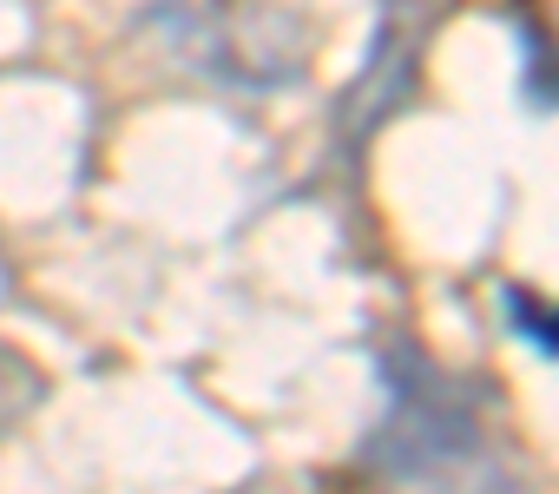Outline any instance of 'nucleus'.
Listing matches in <instances>:
<instances>
[{"mask_svg":"<svg viewBox=\"0 0 559 494\" xmlns=\"http://www.w3.org/2000/svg\"><path fill=\"white\" fill-rule=\"evenodd\" d=\"M382 422L362 442V468L382 481H500L487 461V396L474 376L441 369L415 343L382 350Z\"/></svg>","mask_w":559,"mask_h":494,"instance_id":"1","label":"nucleus"},{"mask_svg":"<svg viewBox=\"0 0 559 494\" xmlns=\"http://www.w3.org/2000/svg\"><path fill=\"white\" fill-rule=\"evenodd\" d=\"M428 21H435L428 0H382L369 54H362V73H356V86L336 106V126H343L349 145H362L389 113L408 106L415 73H421V47H428Z\"/></svg>","mask_w":559,"mask_h":494,"instance_id":"2","label":"nucleus"},{"mask_svg":"<svg viewBox=\"0 0 559 494\" xmlns=\"http://www.w3.org/2000/svg\"><path fill=\"white\" fill-rule=\"evenodd\" d=\"M513 27H520V99L533 113H552L559 106V40L533 14H513Z\"/></svg>","mask_w":559,"mask_h":494,"instance_id":"3","label":"nucleus"},{"mask_svg":"<svg viewBox=\"0 0 559 494\" xmlns=\"http://www.w3.org/2000/svg\"><path fill=\"white\" fill-rule=\"evenodd\" d=\"M500 310H507V324H513V337L520 343H533L539 356H559V310H546L533 291H500Z\"/></svg>","mask_w":559,"mask_h":494,"instance_id":"4","label":"nucleus"}]
</instances>
